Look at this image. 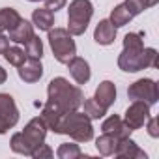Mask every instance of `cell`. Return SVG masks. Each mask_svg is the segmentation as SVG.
I'll return each mask as SVG.
<instances>
[{"label":"cell","mask_w":159,"mask_h":159,"mask_svg":"<svg viewBox=\"0 0 159 159\" xmlns=\"http://www.w3.org/2000/svg\"><path fill=\"white\" fill-rule=\"evenodd\" d=\"M133 19V15L129 13V10L125 8V4H118V6H114V10L111 11V25L114 26V28H120V26H125L129 21Z\"/></svg>","instance_id":"obj_19"},{"label":"cell","mask_w":159,"mask_h":159,"mask_svg":"<svg viewBox=\"0 0 159 159\" xmlns=\"http://www.w3.org/2000/svg\"><path fill=\"white\" fill-rule=\"evenodd\" d=\"M125 8L129 10V13L135 17L139 13H142L144 10H148V4H146V0H125Z\"/></svg>","instance_id":"obj_27"},{"label":"cell","mask_w":159,"mask_h":159,"mask_svg":"<svg viewBox=\"0 0 159 159\" xmlns=\"http://www.w3.org/2000/svg\"><path fill=\"white\" fill-rule=\"evenodd\" d=\"M19 122V109L10 94H0V135L8 133Z\"/></svg>","instance_id":"obj_8"},{"label":"cell","mask_w":159,"mask_h":159,"mask_svg":"<svg viewBox=\"0 0 159 159\" xmlns=\"http://www.w3.org/2000/svg\"><path fill=\"white\" fill-rule=\"evenodd\" d=\"M159 2V0H146V4H148V8H152V6H155Z\"/></svg>","instance_id":"obj_33"},{"label":"cell","mask_w":159,"mask_h":159,"mask_svg":"<svg viewBox=\"0 0 159 159\" xmlns=\"http://www.w3.org/2000/svg\"><path fill=\"white\" fill-rule=\"evenodd\" d=\"M66 66H67L69 75L73 77V81H75L77 84H86V83L90 81L92 71H90V64H88L84 58H81V56H77V54H75Z\"/></svg>","instance_id":"obj_10"},{"label":"cell","mask_w":159,"mask_h":159,"mask_svg":"<svg viewBox=\"0 0 159 159\" xmlns=\"http://www.w3.org/2000/svg\"><path fill=\"white\" fill-rule=\"evenodd\" d=\"M146 122H148V135H150V137H153V139H157V137H159V129H157V118H148Z\"/></svg>","instance_id":"obj_30"},{"label":"cell","mask_w":159,"mask_h":159,"mask_svg":"<svg viewBox=\"0 0 159 159\" xmlns=\"http://www.w3.org/2000/svg\"><path fill=\"white\" fill-rule=\"evenodd\" d=\"M148 118H150V105L144 103V101H133L125 111L124 122L135 131V129H140L146 124Z\"/></svg>","instance_id":"obj_9"},{"label":"cell","mask_w":159,"mask_h":159,"mask_svg":"<svg viewBox=\"0 0 159 159\" xmlns=\"http://www.w3.org/2000/svg\"><path fill=\"white\" fill-rule=\"evenodd\" d=\"M23 17L17 13V10L13 8H2L0 10V26H2V30H11Z\"/></svg>","instance_id":"obj_21"},{"label":"cell","mask_w":159,"mask_h":159,"mask_svg":"<svg viewBox=\"0 0 159 159\" xmlns=\"http://www.w3.org/2000/svg\"><path fill=\"white\" fill-rule=\"evenodd\" d=\"M94 15V4L90 0H71L67 8V32L71 36H83Z\"/></svg>","instance_id":"obj_5"},{"label":"cell","mask_w":159,"mask_h":159,"mask_svg":"<svg viewBox=\"0 0 159 159\" xmlns=\"http://www.w3.org/2000/svg\"><path fill=\"white\" fill-rule=\"evenodd\" d=\"M54 133L56 135H69L75 142H88L94 139L92 120L84 112H79V111L62 114Z\"/></svg>","instance_id":"obj_3"},{"label":"cell","mask_w":159,"mask_h":159,"mask_svg":"<svg viewBox=\"0 0 159 159\" xmlns=\"http://www.w3.org/2000/svg\"><path fill=\"white\" fill-rule=\"evenodd\" d=\"M94 99H96L103 109H109V107L116 101V86H114V83H111V81L99 83V86L96 88Z\"/></svg>","instance_id":"obj_14"},{"label":"cell","mask_w":159,"mask_h":159,"mask_svg":"<svg viewBox=\"0 0 159 159\" xmlns=\"http://www.w3.org/2000/svg\"><path fill=\"white\" fill-rule=\"evenodd\" d=\"M17 73H19V77H21V81H25V83H38L39 79H41V75H43V66H41V62L39 60H32V58H26L25 60V64H21L19 66V69H17Z\"/></svg>","instance_id":"obj_13"},{"label":"cell","mask_w":159,"mask_h":159,"mask_svg":"<svg viewBox=\"0 0 159 159\" xmlns=\"http://www.w3.org/2000/svg\"><path fill=\"white\" fill-rule=\"evenodd\" d=\"M32 25L38 26L39 30L49 32L54 26V11H51L49 8H38L32 13Z\"/></svg>","instance_id":"obj_17"},{"label":"cell","mask_w":159,"mask_h":159,"mask_svg":"<svg viewBox=\"0 0 159 159\" xmlns=\"http://www.w3.org/2000/svg\"><path fill=\"white\" fill-rule=\"evenodd\" d=\"M28 2H39V0H28Z\"/></svg>","instance_id":"obj_34"},{"label":"cell","mask_w":159,"mask_h":159,"mask_svg":"<svg viewBox=\"0 0 159 159\" xmlns=\"http://www.w3.org/2000/svg\"><path fill=\"white\" fill-rule=\"evenodd\" d=\"M114 155L120 157V159H146V153H144V152L137 146V142L131 140L129 137H125V139H118V144H116Z\"/></svg>","instance_id":"obj_12"},{"label":"cell","mask_w":159,"mask_h":159,"mask_svg":"<svg viewBox=\"0 0 159 159\" xmlns=\"http://www.w3.org/2000/svg\"><path fill=\"white\" fill-rule=\"evenodd\" d=\"M47 96H49V103L54 105L60 112H73V111H79V107L83 105V90L75 86V84H69L67 79L64 77H54L52 81L49 83L47 86Z\"/></svg>","instance_id":"obj_1"},{"label":"cell","mask_w":159,"mask_h":159,"mask_svg":"<svg viewBox=\"0 0 159 159\" xmlns=\"http://www.w3.org/2000/svg\"><path fill=\"white\" fill-rule=\"evenodd\" d=\"M62 114L64 112H60L54 105H51L49 101L43 105V109H41V120L45 122V125H47V129H51V131H54L56 129V125H58V122H60V118H62Z\"/></svg>","instance_id":"obj_18"},{"label":"cell","mask_w":159,"mask_h":159,"mask_svg":"<svg viewBox=\"0 0 159 159\" xmlns=\"http://www.w3.org/2000/svg\"><path fill=\"white\" fill-rule=\"evenodd\" d=\"M101 131L103 133H109V135H114L116 139H125L133 133V129L118 116V114H112L109 116L103 124H101Z\"/></svg>","instance_id":"obj_11"},{"label":"cell","mask_w":159,"mask_h":159,"mask_svg":"<svg viewBox=\"0 0 159 159\" xmlns=\"http://www.w3.org/2000/svg\"><path fill=\"white\" fill-rule=\"evenodd\" d=\"M116 144H118V139L109 133H103L99 139H96V148L101 155H114Z\"/></svg>","instance_id":"obj_20"},{"label":"cell","mask_w":159,"mask_h":159,"mask_svg":"<svg viewBox=\"0 0 159 159\" xmlns=\"http://www.w3.org/2000/svg\"><path fill=\"white\" fill-rule=\"evenodd\" d=\"M8 47H10V38L4 36V34H0V54H4Z\"/></svg>","instance_id":"obj_31"},{"label":"cell","mask_w":159,"mask_h":159,"mask_svg":"<svg viewBox=\"0 0 159 159\" xmlns=\"http://www.w3.org/2000/svg\"><path fill=\"white\" fill-rule=\"evenodd\" d=\"M2 32H4V30H2V26H0V34H2Z\"/></svg>","instance_id":"obj_35"},{"label":"cell","mask_w":159,"mask_h":159,"mask_svg":"<svg viewBox=\"0 0 159 159\" xmlns=\"http://www.w3.org/2000/svg\"><path fill=\"white\" fill-rule=\"evenodd\" d=\"M4 58H6L11 66L19 67L21 64H25L26 54H25V51H23L21 47H8V49H6V52H4Z\"/></svg>","instance_id":"obj_25"},{"label":"cell","mask_w":159,"mask_h":159,"mask_svg":"<svg viewBox=\"0 0 159 159\" xmlns=\"http://www.w3.org/2000/svg\"><path fill=\"white\" fill-rule=\"evenodd\" d=\"M47 137V125L45 122L41 120V116H36L32 118L26 125H25V131L21 133H15L10 140V146L15 153H21V155H32V152L43 144Z\"/></svg>","instance_id":"obj_2"},{"label":"cell","mask_w":159,"mask_h":159,"mask_svg":"<svg viewBox=\"0 0 159 159\" xmlns=\"http://www.w3.org/2000/svg\"><path fill=\"white\" fill-rule=\"evenodd\" d=\"M25 54H26V58L41 60V56H43V43H41L39 36L34 34V36L25 43Z\"/></svg>","instance_id":"obj_22"},{"label":"cell","mask_w":159,"mask_h":159,"mask_svg":"<svg viewBox=\"0 0 159 159\" xmlns=\"http://www.w3.org/2000/svg\"><path fill=\"white\" fill-rule=\"evenodd\" d=\"M142 62H144V69H146V67H157V64H159V54H157V51L152 49V47L142 49Z\"/></svg>","instance_id":"obj_26"},{"label":"cell","mask_w":159,"mask_h":159,"mask_svg":"<svg viewBox=\"0 0 159 159\" xmlns=\"http://www.w3.org/2000/svg\"><path fill=\"white\" fill-rule=\"evenodd\" d=\"M32 157H34V159H49V157H52V150H51V146H47V144H39V146L32 152Z\"/></svg>","instance_id":"obj_28"},{"label":"cell","mask_w":159,"mask_h":159,"mask_svg":"<svg viewBox=\"0 0 159 159\" xmlns=\"http://www.w3.org/2000/svg\"><path fill=\"white\" fill-rule=\"evenodd\" d=\"M6 79H8V73H6V69H4L2 66H0V84H4Z\"/></svg>","instance_id":"obj_32"},{"label":"cell","mask_w":159,"mask_h":159,"mask_svg":"<svg viewBox=\"0 0 159 159\" xmlns=\"http://www.w3.org/2000/svg\"><path fill=\"white\" fill-rule=\"evenodd\" d=\"M43 2H45V8H49L51 11H58L66 6L67 0H43Z\"/></svg>","instance_id":"obj_29"},{"label":"cell","mask_w":159,"mask_h":159,"mask_svg":"<svg viewBox=\"0 0 159 159\" xmlns=\"http://www.w3.org/2000/svg\"><path fill=\"white\" fill-rule=\"evenodd\" d=\"M127 96L133 101H144L148 105H155L159 99L157 84L153 79H139L127 88Z\"/></svg>","instance_id":"obj_7"},{"label":"cell","mask_w":159,"mask_h":159,"mask_svg":"<svg viewBox=\"0 0 159 159\" xmlns=\"http://www.w3.org/2000/svg\"><path fill=\"white\" fill-rule=\"evenodd\" d=\"M94 39L99 45H111V43H114V39H116V28L111 25L109 19H103V21L98 23V26L94 30Z\"/></svg>","instance_id":"obj_15"},{"label":"cell","mask_w":159,"mask_h":159,"mask_svg":"<svg viewBox=\"0 0 159 159\" xmlns=\"http://www.w3.org/2000/svg\"><path fill=\"white\" fill-rule=\"evenodd\" d=\"M142 34H135L129 32L124 38V51L118 56V67L125 73H137L140 69H144V62H142Z\"/></svg>","instance_id":"obj_4"},{"label":"cell","mask_w":159,"mask_h":159,"mask_svg":"<svg viewBox=\"0 0 159 159\" xmlns=\"http://www.w3.org/2000/svg\"><path fill=\"white\" fill-rule=\"evenodd\" d=\"M56 155H58V159H77V157L83 155V152H81V148H79V144L66 142V144H60L58 146Z\"/></svg>","instance_id":"obj_24"},{"label":"cell","mask_w":159,"mask_h":159,"mask_svg":"<svg viewBox=\"0 0 159 159\" xmlns=\"http://www.w3.org/2000/svg\"><path fill=\"white\" fill-rule=\"evenodd\" d=\"M34 36V28H32V23L30 21H26V19H21L11 30H10V41H13V43H26L30 38Z\"/></svg>","instance_id":"obj_16"},{"label":"cell","mask_w":159,"mask_h":159,"mask_svg":"<svg viewBox=\"0 0 159 159\" xmlns=\"http://www.w3.org/2000/svg\"><path fill=\"white\" fill-rule=\"evenodd\" d=\"M84 101V114L90 118V120H99L107 114V109H103L94 98L92 99H83Z\"/></svg>","instance_id":"obj_23"},{"label":"cell","mask_w":159,"mask_h":159,"mask_svg":"<svg viewBox=\"0 0 159 159\" xmlns=\"http://www.w3.org/2000/svg\"><path fill=\"white\" fill-rule=\"evenodd\" d=\"M49 45L51 51L60 64H67L77 54V45L73 41V36L67 32V28H51L49 30Z\"/></svg>","instance_id":"obj_6"}]
</instances>
